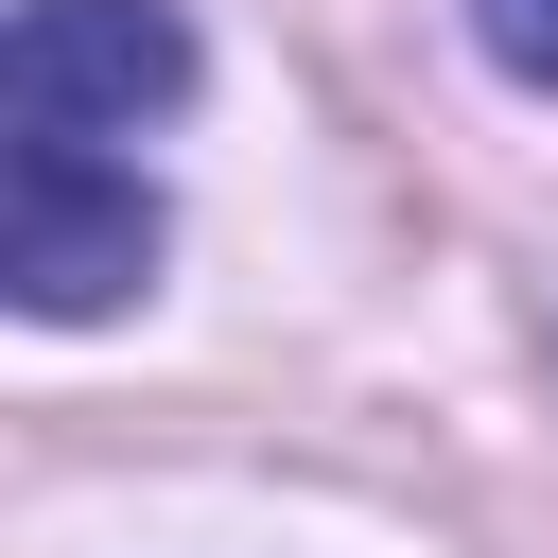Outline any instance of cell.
I'll use <instances>...</instances> for the list:
<instances>
[{
  "label": "cell",
  "instance_id": "cell-1",
  "mask_svg": "<svg viewBox=\"0 0 558 558\" xmlns=\"http://www.w3.org/2000/svg\"><path fill=\"white\" fill-rule=\"evenodd\" d=\"M192 105V17L174 0H17V314L87 331L157 279V174L140 140Z\"/></svg>",
  "mask_w": 558,
  "mask_h": 558
},
{
  "label": "cell",
  "instance_id": "cell-2",
  "mask_svg": "<svg viewBox=\"0 0 558 558\" xmlns=\"http://www.w3.org/2000/svg\"><path fill=\"white\" fill-rule=\"evenodd\" d=\"M471 35H488V70L558 87V0H471Z\"/></svg>",
  "mask_w": 558,
  "mask_h": 558
}]
</instances>
